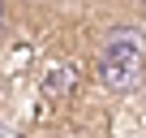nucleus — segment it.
Wrapping results in <instances>:
<instances>
[{
	"label": "nucleus",
	"mask_w": 146,
	"mask_h": 138,
	"mask_svg": "<svg viewBox=\"0 0 146 138\" xmlns=\"http://www.w3.org/2000/svg\"><path fill=\"white\" fill-rule=\"evenodd\" d=\"M99 82L112 95H129L146 82V39L137 26H112L99 43Z\"/></svg>",
	"instance_id": "nucleus-1"
},
{
	"label": "nucleus",
	"mask_w": 146,
	"mask_h": 138,
	"mask_svg": "<svg viewBox=\"0 0 146 138\" xmlns=\"http://www.w3.org/2000/svg\"><path fill=\"white\" fill-rule=\"evenodd\" d=\"M5 30H9V0H0V43H5Z\"/></svg>",
	"instance_id": "nucleus-2"
}]
</instances>
